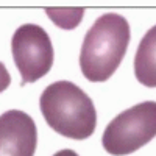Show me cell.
<instances>
[{
	"instance_id": "cell-8",
	"label": "cell",
	"mask_w": 156,
	"mask_h": 156,
	"mask_svg": "<svg viewBox=\"0 0 156 156\" xmlns=\"http://www.w3.org/2000/svg\"><path fill=\"white\" fill-rule=\"evenodd\" d=\"M9 83H11L9 72H8V69L5 67V64L0 61V94H2L3 90L9 86Z\"/></svg>"
},
{
	"instance_id": "cell-2",
	"label": "cell",
	"mask_w": 156,
	"mask_h": 156,
	"mask_svg": "<svg viewBox=\"0 0 156 156\" xmlns=\"http://www.w3.org/2000/svg\"><path fill=\"white\" fill-rule=\"evenodd\" d=\"M39 108L53 131L73 140L90 137L97 126V111L89 95L70 81L48 84L41 97Z\"/></svg>"
},
{
	"instance_id": "cell-9",
	"label": "cell",
	"mask_w": 156,
	"mask_h": 156,
	"mask_svg": "<svg viewBox=\"0 0 156 156\" xmlns=\"http://www.w3.org/2000/svg\"><path fill=\"white\" fill-rule=\"evenodd\" d=\"M53 156H78V153L73 151V150H70V148H64V150L56 151Z\"/></svg>"
},
{
	"instance_id": "cell-1",
	"label": "cell",
	"mask_w": 156,
	"mask_h": 156,
	"mask_svg": "<svg viewBox=\"0 0 156 156\" xmlns=\"http://www.w3.org/2000/svg\"><path fill=\"white\" fill-rule=\"evenodd\" d=\"M129 36L128 20L120 14L108 12L94 22L80 51V69L86 80L92 83L109 80L126 53Z\"/></svg>"
},
{
	"instance_id": "cell-3",
	"label": "cell",
	"mask_w": 156,
	"mask_h": 156,
	"mask_svg": "<svg viewBox=\"0 0 156 156\" xmlns=\"http://www.w3.org/2000/svg\"><path fill=\"white\" fill-rule=\"evenodd\" d=\"M156 136V101H144L122 111L106 125L101 144L109 154L125 156Z\"/></svg>"
},
{
	"instance_id": "cell-4",
	"label": "cell",
	"mask_w": 156,
	"mask_h": 156,
	"mask_svg": "<svg viewBox=\"0 0 156 156\" xmlns=\"http://www.w3.org/2000/svg\"><path fill=\"white\" fill-rule=\"evenodd\" d=\"M11 51L22 76V84L37 81L53 66V45L50 36L41 25H20L12 34Z\"/></svg>"
},
{
	"instance_id": "cell-6",
	"label": "cell",
	"mask_w": 156,
	"mask_h": 156,
	"mask_svg": "<svg viewBox=\"0 0 156 156\" xmlns=\"http://www.w3.org/2000/svg\"><path fill=\"white\" fill-rule=\"evenodd\" d=\"M134 75L140 84L156 87V25L139 42L134 55Z\"/></svg>"
},
{
	"instance_id": "cell-7",
	"label": "cell",
	"mask_w": 156,
	"mask_h": 156,
	"mask_svg": "<svg viewBox=\"0 0 156 156\" xmlns=\"http://www.w3.org/2000/svg\"><path fill=\"white\" fill-rule=\"evenodd\" d=\"M47 16L55 25L64 30H73L83 17V8H47Z\"/></svg>"
},
{
	"instance_id": "cell-5",
	"label": "cell",
	"mask_w": 156,
	"mask_h": 156,
	"mask_svg": "<svg viewBox=\"0 0 156 156\" xmlns=\"http://www.w3.org/2000/svg\"><path fill=\"white\" fill-rule=\"evenodd\" d=\"M37 129L31 117L19 109L0 115V156H34Z\"/></svg>"
}]
</instances>
